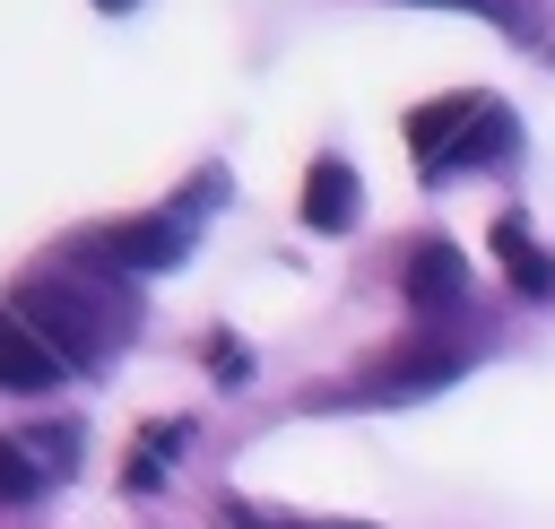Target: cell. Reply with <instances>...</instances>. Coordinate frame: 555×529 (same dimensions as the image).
I'll return each mask as SVG.
<instances>
[{
    "label": "cell",
    "mask_w": 555,
    "mask_h": 529,
    "mask_svg": "<svg viewBox=\"0 0 555 529\" xmlns=\"http://www.w3.org/2000/svg\"><path fill=\"white\" fill-rule=\"evenodd\" d=\"M69 373L78 364H95V356H113L130 330H139V304H130V286L113 278V269H95V260H69V269H43V278H26V295L9 304Z\"/></svg>",
    "instance_id": "cell-1"
},
{
    "label": "cell",
    "mask_w": 555,
    "mask_h": 529,
    "mask_svg": "<svg viewBox=\"0 0 555 529\" xmlns=\"http://www.w3.org/2000/svg\"><path fill=\"white\" fill-rule=\"evenodd\" d=\"M408 147H416L425 182H451V173L503 165V156L520 147V130H512V113H503L486 87H468V95H442V104L408 113Z\"/></svg>",
    "instance_id": "cell-2"
},
{
    "label": "cell",
    "mask_w": 555,
    "mask_h": 529,
    "mask_svg": "<svg viewBox=\"0 0 555 529\" xmlns=\"http://www.w3.org/2000/svg\"><path fill=\"white\" fill-rule=\"evenodd\" d=\"M78 260H95V269H113V278L182 269V260H191V225H182L173 208H165V217H121V225L87 234V243H78Z\"/></svg>",
    "instance_id": "cell-3"
},
{
    "label": "cell",
    "mask_w": 555,
    "mask_h": 529,
    "mask_svg": "<svg viewBox=\"0 0 555 529\" xmlns=\"http://www.w3.org/2000/svg\"><path fill=\"white\" fill-rule=\"evenodd\" d=\"M451 373H460V347H442V338H416V347H399L390 364L356 373V390H347V399H425V390H442Z\"/></svg>",
    "instance_id": "cell-4"
},
{
    "label": "cell",
    "mask_w": 555,
    "mask_h": 529,
    "mask_svg": "<svg viewBox=\"0 0 555 529\" xmlns=\"http://www.w3.org/2000/svg\"><path fill=\"white\" fill-rule=\"evenodd\" d=\"M399 286H408V312L434 321V312H451V304L468 295V260H460L442 234H425V243L408 251V278H399Z\"/></svg>",
    "instance_id": "cell-5"
},
{
    "label": "cell",
    "mask_w": 555,
    "mask_h": 529,
    "mask_svg": "<svg viewBox=\"0 0 555 529\" xmlns=\"http://www.w3.org/2000/svg\"><path fill=\"white\" fill-rule=\"evenodd\" d=\"M52 382H69V364H61L17 312H0V390H52Z\"/></svg>",
    "instance_id": "cell-6"
},
{
    "label": "cell",
    "mask_w": 555,
    "mask_h": 529,
    "mask_svg": "<svg viewBox=\"0 0 555 529\" xmlns=\"http://www.w3.org/2000/svg\"><path fill=\"white\" fill-rule=\"evenodd\" d=\"M304 225H312V234H347V225H356V173H347L338 156H321V165L304 173Z\"/></svg>",
    "instance_id": "cell-7"
},
{
    "label": "cell",
    "mask_w": 555,
    "mask_h": 529,
    "mask_svg": "<svg viewBox=\"0 0 555 529\" xmlns=\"http://www.w3.org/2000/svg\"><path fill=\"white\" fill-rule=\"evenodd\" d=\"M182 442H191V425H182V416H173V425H165V416H156V425H139V451H130L121 486H130V494H156V486H165V468L182 460Z\"/></svg>",
    "instance_id": "cell-8"
},
{
    "label": "cell",
    "mask_w": 555,
    "mask_h": 529,
    "mask_svg": "<svg viewBox=\"0 0 555 529\" xmlns=\"http://www.w3.org/2000/svg\"><path fill=\"white\" fill-rule=\"evenodd\" d=\"M494 251H503L512 286H529V295H555V251H538V234H529L520 217H494Z\"/></svg>",
    "instance_id": "cell-9"
},
{
    "label": "cell",
    "mask_w": 555,
    "mask_h": 529,
    "mask_svg": "<svg viewBox=\"0 0 555 529\" xmlns=\"http://www.w3.org/2000/svg\"><path fill=\"white\" fill-rule=\"evenodd\" d=\"M17 451L35 460V477H43V486H61V477L78 468V425H43V434H17Z\"/></svg>",
    "instance_id": "cell-10"
},
{
    "label": "cell",
    "mask_w": 555,
    "mask_h": 529,
    "mask_svg": "<svg viewBox=\"0 0 555 529\" xmlns=\"http://www.w3.org/2000/svg\"><path fill=\"white\" fill-rule=\"evenodd\" d=\"M425 9H477V17H503V26H520V35L546 26V0H425Z\"/></svg>",
    "instance_id": "cell-11"
},
{
    "label": "cell",
    "mask_w": 555,
    "mask_h": 529,
    "mask_svg": "<svg viewBox=\"0 0 555 529\" xmlns=\"http://www.w3.org/2000/svg\"><path fill=\"white\" fill-rule=\"evenodd\" d=\"M35 486H43V477H35V460H26L17 442H0V503H26Z\"/></svg>",
    "instance_id": "cell-12"
},
{
    "label": "cell",
    "mask_w": 555,
    "mask_h": 529,
    "mask_svg": "<svg viewBox=\"0 0 555 529\" xmlns=\"http://www.w3.org/2000/svg\"><path fill=\"white\" fill-rule=\"evenodd\" d=\"M217 520H225V529H338V520H286V512H260V503H225Z\"/></svg>",
    "instance_id": "cell-13"
},
{
    "label": "cell",
    "mask_w": 555,
    "mask_h": 529,
    "mask_svg": "<svg viewBox=\"0 0 555 529\" xmlns=\"http://www.w3.org/2000/svg\"><path fill=\"white\" fill-rule=\"evenodd\" d=\"M208 364H217V382H225V390H243V382H251V347H234V338H208Z\"/></svg>",
    "instance_id": "cell-14"
}]
</instances>
